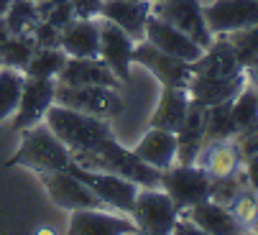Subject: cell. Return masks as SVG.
I'll return each mask as SVG.
<instances>
[{
    "label": "cell",
    "mask_w": 258,
    "mask_h": 235,
    "mask_svg": "<svg viewBox=\"0 0 258 235\" xmlns=\"http://www.w3.org/2000/svg\"><path fill=\"white\" fill-rule=\"evenodd\" d=\"M72 161H75L77 166H82V169L110 171V174L125 177V179L136 182L138 187H159V182H161V171L159 169L141 161L133 151L123 148L113 136L105 138L102 143H97L90 151L72 153Z\"/></svg>",
    "instance_id": "6da1fadb"
},
{
    "label": "cell",
    "mask_w": 258,
    "mask_h": 235,
    "mask_svg": "<svg viewBox=\"0 0 258 235\" xmlns=\"http://www.w3.org/2000/svg\"><path fill=\"white\" fill-rule=\"evenodd\" d=\"M46 126L54 131V136L69 148V153H77V151H90L97 143H102L105 138L113 136L110 131V123L105 118H95L87 112H80L75 107H67L54 102L46 115H44Z\"/></svg>",
    "instance_id": "7a4b0ae2"
},
{
    "label": "cell",
    "mask_w": 258,
    "mask_h": 235,
    "mask_svg": "<svg viewBox=\"0 0 258 235\" xmlns=\"http://www.w3.org/2000/svg\"><path fill=\"white\" fill-rule=\"evenodd\" d=\"M21 148L13 159H8V166H26L36 174L59 171L67 169L72 161L69 148L54 136V131L44 123H36L21 131Z\"/></svg>",
    "instance_id": "3957f363"
},
{
    "label": "cell",
    "mask_w": 258,
    "mask_h": 235,
    "mask_svg": "<svg viewBox=\"0 0 258 235\" xmlns=\"http://www.w3.org/2000/svg\"><path fill=\"white\" fill-rule=\"evenodd\" d=\"M133 222L141 232L149 235H166L171 232L176 217H179V207L169 194L159 187H141L133 202Z\"/></svg>",
    "instance_id": "277c9868"
},
{
    "label": "cell",
    "mask_w": 258,
    "mask_h": 235,
    "mask_svg": "<svg viewBox=\"0 0 258 235\" xmlns=\"http://www.w3.org/2000/svg\"><path fill=\"white\" fill-rule=\"evenodd\" d=\"M54 102L75 107V110L95 115V118H105V121H113V118H118L125 110V102L115 92V87H105V85L69 87V85L56 82V100Z\"/></svg>",
    "instance_id": "5b68a950"
},
{
    "label": "cell",
    "mask_w": 258,
    "mask_h": 235,
    "mask_svg": "<svg viewBox=\"0 0 258 235\" xmlns=\"http://www.w3.org/2000/svg\"><path fill=\"white\" fill-rule=\"evenodd\" d=\"M151 13L161 21L176 26L181 33H187L195 44L207 49L215 41V33L210 31L205 21V6L202 0H154Z\"/></svg>",
    "instance_id": "8992f818"
},
{
    "label": "cell",
    "mask_w": 258,
    "mask_h": 235,
    "mask_svg": "<svg viewBox=\"0 0 258 235\" xmlns=\"http://www.w3.org/2000/svg\"><path fill=\"white\" fill-rule=\"evenodd\" d=\"M75 177H80L97 197L100 202L107 207V210H118V212H125L131 215L133 210V202H136V194H138V184L125 179V177H118V174H110V171H92V169H82L77 166L75 161H69L67 166Z\"/></svg>",
    "instance_id": "52a82bcc"
},
{
    "label": "cell",
    "mask_w": 258,
    "mask_h": 235,
    "mask_svg": "<svg viewBox=\"0 0 258 235\" xmlns=\"http://www.w3.org/2000/svg\"><path fill=\"white\" fill-rule=\"evenodd\" d=\"M159 187L176 202L179 210H187L210 197V177L197 164H179L164 169Z\"/></svg>",
    "instance_id": "ba28073f"
},
{
    "label": "cell",
    "mask_w": 258,
    "mask_h": 235,
    "mask_svg": "<svg viewBox=\"0 0 258 235\" xmlns=\"http://www.w3.org/2000/svg\"><path fill=\"white\" fill-rule=\"evenodd\" d=\"M49 197L54 205L64 207V210H102L105 205L100 202L97 194L69 169H59V171H46L39 174ZM107 210V207H105Z\"/></svg>",
    "instance_id": "9c48e42d"
},
{
    "label": "cell",
    "mask_w": 258,
    "mask_h": 235,
    "mask_svg": "<svg viewBox=\"0 0 258 235\" xmlns=\"http://www.w3.org/2000/svg\"><path fill=\"white\" fill-rule=\"evenodd\" d=\"M133 62L143 64L164 87H187L189 77H192V64L189 62H184L179 56H171V54L156 49L154 44L146 41V38L143 41H136Z\"/></svg>",
    "instance_id": "30bf717a"
},
{
    "label": "cell",
    "mask_w": 258,
    "mask_h": 235,
    "mask_svg": "<svg viewBox=\"0 0 258 235\" xmlns=\"http://www.w3.org/2000/svg\"><path fill=\"white\" fill-rule=\"evenodd\" d=\"M100 28V59L113 69V74L120 82L131 80V62H133V46L136 41L113 21L97 16Z\"/></svg>",
    "instance_id": "8fae6325"
},
{
    "label": "cell",
    "mask_w": 258,
    "mask_h": 235,
    "mask_svg": "<svg viewBox=\"0 0 258 235\" xmlns=\"http://www.w3.org/2000/svg\"><path fill=\"white\" fill-rule=\"evenodd\" d=\"M205 21L217 36L258 26V0H210L205 3Z\"/></svg>",
    "instance_id": "7c38bea8"
},
{
    "label": "cell",
    "mask_w": 258,
    "mask_h": 235,
    "mask_svg": "<svg viewBox=\"0 0 258 235\" xmlns=\"http://www.w3.org/2000/svg\"><path fill=\"white\" fill-rule=\"evenodd\" d=\"M56 100V82L54 80H39V77H26L23 80V90H21V100L16 107V131H23L28 126H36L44 121L46 110L54 105Z\"/></svg>",
    "instance_id": "4fadbf2b"
},
{
    "label": "cell",
    "mask_w": 258,
    "mask_h": 235,
    "mask_svg": "<svg viewBox=\"0 0 258 235\" xmlns=\"http://www.w3.org/2000/svg\"><path fill=\"white\" fill-rule=\"evenodd\" d=\"M146 41L154 44L161 51H166V54H171V56H179L184 62H189V64L197 62L202 56V51H205L200 44L192 41L187 33H181L176 26L161 21L154 13L149 16V21H146Z\"/></svg>",
    "instance_id": "5bb4252c"
},
{
    "label": "cell",
    "mask_w": 258,
    "mask_h": 235,
    "mask_svg": "<svg viewBox=\"0 0 258 235\" xmlns=\"http://www.w3.org/2000/svg\"><path fill=\"white\" fill-rule=\"evenodd\" d=\"M154 0H102L100 16L120 26L133 41L146 38V21L151 16Z\"/></svg>",
    "instance_id": "9a60e30c"
},
{
    "label": "cell",
    "mask_w": 258,
    "mask_h": 235,
    "mask_svg": "<svg viewBox=\"0 0 258 235\" xmlns=\"http://www.w3.org/2000/svg\"><path fill=\"white\" fill-rule=\"evenodd\" d=\"M59 85H69V87H85V85H105V87H120V80L113 74L100 56H90V59H77L69 56L67 64L61 67Z\"/></svg>",
    "instance_id": "2e32d148"
},
{
    "label": "cell",
    "mask_w": 258,
    "mask_h": 235,
    "mask_svg": "<svg viewBox=\"0 0 258 235\" xmlns=\"http://www.w3.org/2000/svg\"><path fill=\"white\" fill-rule=\"evenodd\" d=\"M59 46L67 56H77V59L100 56L97 18H72L59 31Z\"/></svg>",
    "instance_id": "e0dca14e"
},
{
    "label": "cell",
    "mask_w": 258,
    "mask_h": 235,
    "mask_svg": "<svg viewBox=\"0 0 258 235\" xmlns=\"http://www.w3.org/2000/svg\"><path fill=\"white\" fill-rule=\"evenodd\" d=\"M245 85H248L245 69H243L238 77H230V80H220V77H205V74H192L189 82H187V95H189L192 102H200V105L210 107V105H217V102L233 100Z\"/></svg>",
    "instance_id": "ac0fdd59"
},
{
    "label": "cell",
    "mask_w": 258,
    "mask_h": 235,
    "mask_svg": "<svg viewBox=\"0 0 258 235\" xmlns=\"http://www.w3.org/2000/svg\"><path fill=\"white\" fill-rule=\"evenodd\" d=\"M69 232L75 235H125L138 232L136 222L120 215H110L102 210H72Z\"/></svg>",
    "instance_id": "d6986e66"
},
{
    "label": "cell",
    "mask_w": 258,
    "mask_h": 235,
    "mask_svg": "<svg viewBox=\"0 0 258 235\" xmlns=\"http://www.w3.org/2000/svg\"><path fill=\"white\" fill-rule=\"evenodd\" d=\"M133 153L149 166L164 171V169L174 166V161H176V133L166 131V128H151L138 141Z\"/></svg>",
    "instance_id": "ffe728a7"
},
{
    "label": "cell",
    "mask_w": 258,
    "mask_h": 235,
    "mask_svg": "<svg viewBox=\"0 0 258 235\" xmlns=\"http://www.w3.org/2000/svg\"><path fill=\"white\" fill-rule=\"evenodd\" d=\"M240 148L238 143H233L230 138H223V141H207L197 156V161L210 179H220V177H228L233 171L240 169Z\"/></svg>",
    "instance_id": "44dd1931"
},
{
    "label": "cell",
    "mask_w": 258,
    "mask_h": 235,
    "mask_svg": "<svg viewBox=\"0 0 258 235\" xmlns=\"http://www.w3.org/2000/svg\"><path fill=\"white\" fill-rule=\"evenodd\" d=\"M243 72V67L235 59L233 46L220 36V41H212L197 62H192V74H205V77H220V80H230Z\"/></svg>",
    "instance_id": "7402d4cb"
},
{
    "label": "cell",
    "mask_w": 258,
    "mask_h": 235,
    "mask_svg": "<svg viewBox=\"0 0 258 235\" xmlns=\"http://www.w3.org/2000/svg\"><path fill=\"white\" fill-rule=\"evenodd\" d=\"M187 217L202 230V232H212V235H235L243 232L240 222L233 217V212L225 205H217L212 200H202L192 207H187Z\"/></svg>",
    "instance_id": "603a6c76"
},
{
    "label": "cell",
    "mask_w": 258,
    "mask_h": 235,
    "mask_svg": "<svg viewBox=\"0 0 258 235\" xmlns=\"http://www.w3.org/2000/svg\"><path fill=\"white\" fill-rule=\"evenodd\" d=\"M189 110V95L187 87H164L159 105L151 115V128H166V131H179L184 118Z\"/></svg>",
    "instance_id": "cb8c5ba5"
},
{
    "label": "cell",
    "mask_w": 258,
    "mask_h": 235,
    "mask_svg": "<svg viewBox=\"0 0 258 235\" xmlns=\"http://www.w3.org/2000/svg\"><path fill=\"white\" fill-rule=\"evenodd\" d=\"M67 54L61 51V46L54 49H36L28 59V64L23 67L26 77H39V80H56L61 67L67 64Z\"/></svg>",
    "instance_id": "d4e9b609"
},
{
    "label": "cell",
    "mask_w": 258,
    "mask_h": 235,
    "mask_svg": "<svg viewBox=\"0 0 258 235\" xmlns=\"http://www.w3.org/2000/svg\"><path fill=\"white\" fill-rule=\"evenodd\" d=\"M23 80L26 77L16 67L0 64V123L8 121L11 115H16L21 90H23Z\"/></svg>",
    "instance_id": "484cf974"
},
{
    "label": "cell",
    "mask_w": 258,
    "mask_h": 235,
    "mask_svg": "<svg viewBox=\"0 0 258 235\" xmlns=\"http://www.w3.org/2000/svg\"><path fill=\"white\" fill-rule=\"evenodd\" d=\"M233 100L217 102L207 107V121H205V143L207 141H223V138H233L238 133L235 121H233V110H230Z\"/></svg>",
    "instance_id": "4316f807"
},
{
    "label": "cell",
    "mask_w": 258,
    "mask_h": 235,
    "mask_svg": "<svg viewBox=\"0 0 258 235\" xmlns=\"http://www.w3.org/2000/svg\"><path fill=\"white\" fill-rule=\"evenodd\" d=\"M230 110H233V121H235L238 133L255 128V126H258V90H255L253 85H245V87L233 97Z\"/></svg>",
    "instance_id": "83f0119b"
},
{
    "label": "cell",
    "mask_w": 258,
    "mask_h": 235,
    "mask_svg": "<svg viewBox=\"0 0 258 235\" xmlns=\"http://www.w3.org/2000/svg\"><path fill=\"white\" fill-rule=\"evenodd\" d=\"M223 38L233 46L235 59H238V64L243 69L258 62V26H248V28H238V31L223 33Z\"/></svg>",
    "instance_id": "f1b7e54d"
},
{
    "label": "cell",
    "mask_w": 258,
    "mask_h": 235,
    "mask_svg": "<svg viewBox=\"0 0 258 235\" xmlns=\"http://www.w3.org/2000/svg\"><path fill=\"white\" fill-rule=\"evenodd\" d=\"M6 26L8 31L16 33H28L36 21H39V11H36V0H11V8L6 13Z\"/></svg>",
    "instance_id": "f546056e"
},
{
    "label": "cell",
    "mask_w": 258,
    "mask_h": 235,
    "mask_svg": "<svg viewBox=\"0 0 258 235\" xmlns=\"http://www.w3.org/2000/svg\"><path fill=\"white\" fill-rule=\"evenodd\" d=\"M33 51H36V41H33L31 31L28 33H16V36H11V44L6 46L3 56H0V64L23 69L28 64V59H31Z\"/></svg>",
    "instance_id": "4dcf8cb0"
},
{
    "label": "cell",
    "mask_w": 258,
    "mask_h": 235,
    "mask_svg": "<svg viewBox=\"0 0 258 235\" xmlns=\"http://www.w3.org/2000/svg\"><path fill=\"white\" fill-rule=\"evenodd\" d=\"M228 210L233 212V217L240 222V227H250L258 217V192L243 187L238 192V197L228 205Z\"/></svg>",
    "instance_id": "1f68e13d"
},
{
    "label": "cell",
    "mask_w": 258,
    "mask_h": 235,
    "mask_svg": "<svg viewBox=\"0 0 258 235\" xmlns=\"http://www.w3.org/2000/svg\"><path fill=\"white\" fill-rule=\"evenodd\" d=\"M31 36L36 41V49H54V46H59V28L51 26L49 21H36V26L31 28Z\"/></svg>",
    "instance_id": "d6a6232c"
},
{
    "label": "cell",
    "mask_w": 258,
    "mask_h": 235,
    "mask_svg": "<svg viewBox=\"0 0 258 235\" xmlns=\"http://www.w3.org/2000/svg\"><path fill=\"white\" fill-rule=\"evenodd\" d=\"M69 6H72L75 18H97L102 0H69Z\"/></svg>",
    "instance_id": "836d02e7"
},
{
    "label": "cell",
    "mask_w": 258,
    "mask_h": 235,
    "mask_svg": "<svg viewBox=\"0 0 258 235\" xmlns=\"http://www.w3.org/2000/svg\"><path fill=\"white\" fill-rule=\"evenodd\" d=\"M245 179H248L250 189L258 192V153L245 156Z\"/></svg>",
    "instance_id": "e575fe53"
},
{
    "label": "cell",
    "mask_w": 258,
    "mask_h": 235,
    "mask_svg": "<svg viewBox=\"0 0 258 235\" xmlns=\"http://www.w3.org/2000/svg\"><path fill=\"white\" fill-rule=\"evenodd\" d=\"M245 80H248V85H253L258 90V62L250 64V67H245Z\"/></svg>",
    "instance_id": "d590c367"
},
{
    "label": "cell",
    "mask_w": 258,
    "mask_h": 235,
    "mask_svg": "<svg viewBox=\"0 0 258 235\" xmlns=\"http://www.w3.org/2000/svg\"><path fill=\"white\" fill-rule=\"evenodd\" d=\"M8 8H11V0H0V21L6 18V13H8Z\"/></svg>",
    "instance_id": "8d00e7d4"
},
{
    "label": "cell",
    "mask_w": 258,
    "mask_h": 235,
    "mask_svg": "<svg viewBox=\"0 0 258 235\" xmlns=\"http://www.w3.org/2000/svg\"><path fill=\"white\" fill-rule=\"evenodd\" d=\"M253 227H255V230H258V217H255V222H253Z\"/></svg>",
    "instance_id": "74e56055"
}]
</instances>
